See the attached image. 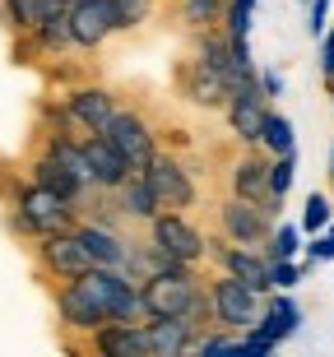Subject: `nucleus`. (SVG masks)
Instances as JSON below:
<instances>
[{
    "mask_svg": "<svg viewBox=\"0 0 334 357\" xmlns=\"http://www.w3.org/2000/svg\"><path fill=\"white\" fill-rule=\"evenodd\" d=\"M209 306H214V325L241 334V330H251L255 320H260L265 292H255L251 283H241L237 274H223V269H218V274L209 278Z\"/></svg>",
    "mask_w": 334,
    "mask_h": 357,
    "instance_id": "nucleus-2",
    "label": "nucleus"
},
{
    "mask_svg": "<svg viewBox=\"0 0 334 357\" xmlns=\"http://www.w3.org/2000/svg\"><path fill=\"white\" fill-rule=\"evenodd\" d=\"M79 149H84V162H89V172H93V190H116V185L135 172L130 162H126V153L112 144L107 135H84Z\"/></svg>",
    "mask_w": 334,
    "mask_h": 357,
    "instance_id": "nucleus-15",
    "label": "nucleus"
},
{
    "mask_svg": "<svg viewBox=\"0 0 334 357\" xmlns=\"http://www.w3.org/2000/svg\"><path fill=\"white\" fill-rule=\"evenodd\" d=\"M307 28H311V38H325V28H330V0H311L307 5Z\"/></svg>",
    "mask_w": 334,
    "mask_h": 357,
    "instance_id": "nucleus-30",
    "label": "nucleus"
},
{
    "mask_svg": "<svg viewBox=\"0 0 334 357\" xmlns=\"http://www.w3.org/2000/svg\"><path fill=\"white\" fill-rule=\"evenodd\" d=\"M56 320L66 330H79V334H93L98 325H107V311L93 302V292L84 288L79 278H66L56 288Z\"/></svg>",
    "mask_w": 334,
    "mask_h": 357,
    "instance_id": "nucleus-13",
    "label": "nucleus"
},
{
    "mask_svg": "<svg viewBox=\"0 0 334 357\" xmlns=\"http://www.w3.org/2000/svg\"><path fill=\"white\" fill-rule=\"evenodd\" d=\"M149 241L162 255H172L176 265H204L209 260V237L190 223L181 209H158L149 218Z\"/></svg>",
    "mask_w": 334,
    "mask_h": 357,
    "instance_id": "nucleus-3",
    "label": "nucleus"
},
{
    "mask_svg": "<svg viewBox=\"0 0 334 357\" xmlns=\"http://www.w3.org/2000/svg\"><path fill=\"white\" fill-rule=\"evenodd\" d=\"M116 204H121V213H126L130 223H149V218L162 209V199L153 195V185L144 181V172H130L116 185Z\"/></svg>",
    "mask_w": 334,
    "mask_h": 357,
    "instance_id": "nucleus-20",
    "label": "nucleus"
},
{
    "mask_svg": "<svg viewBox=\"0 0 334 357\" xmlns=\"http://www.w3.org/2000/svg\"><path fill=\"white\" fill-rule=\"evenodd\" d=\"M330 89H334V84H330Z\"/></svg>",
    "mask_w": 334,
    "mask_h": 357,
    "instance_id": "nucleus-36",
    "label": "nucleus"
},
{
    "mask_svg": "<svg viewBox=\"0 0 334 357\" xmlns=\"http://www.w3.org/2000/svg\"><path fill=\"white\" fill-rule=\"evenodd\" d=\"M223 10L227 0H176V14H181V24L195 33V28H214L223 24Z\"/></svg>",
    "mask_w": 334,
    "mask_h": 357,
    "instance_id": "nucleus-22",
    "label": "nucleus"
},
{
    "mask_svg": "<svg viewBox=\"0 0 334 357\" xmlns=\"http://www.w3.org/2000/svg\"><path fill=\"white\" fill-rule=\"evenodd\" d=\"M265 255L269 260H297V255H302V227L274 223V232H269V241H265Z\"/></svg>",
    "mask_w": 334,
    "mask_h": 357,
    "instance_id": "nucleus-23",
    "label": "nucleus"
},
{
    "mask_svg": "<svg viewBox=\"0 0 334 357\" xmlns=\"http://www.w3.org/2000/svg\"><path fill=\"white\" fill-rule=\"evenodd\" d=\"M75 232H79V241L89 246L93 265H116V269H126V255H130V237H126L121 227L103 223V218H79V223H75Z\"/></svg>",
    "mask_w": 334,
    "mask_h": 357,
    "instance_id": "nucleus-17",
    "label": "nucleus"
},
{
    "mask_svg": "<svg viewBox=\"0 0 334 357\" xmlns=\"http://www.w3.org/2000/svg\"><path fill=\"white\" fill-rule=\"evenodd\" d=\"M255 75H260V89H265V98H269V102H274V98H283V75H279L274 66H265V70L255 66Z\"/></svg>",
    "mask_w": 334,
    "mask_h": 357,
    "instance_id": "nucleus-31",
    "label": "nucleus"
},
{
    "mask_svg": "<svg viewBox=\"0 0 334 357\" xmlns=\"http://www.w3.org/2000/svg\"><path fill=\"white\" fill-rule=\"evenodd\" d=\"M5 223H10V232L38 241L47 232H61V227L79 223V204L47 190V185H38L33 176H19L10 185V199H5Z\"/></svg>",
    "mask_w": 334,
    "mask_h": 357,
    "instance_id": "nucleus-1",
    "label": "nucleus"
},
{
    "mask_svg": "<svg viewBox=\"0 0 334 357\" xmlns=\"http://www.w3.org/2000/svg\"><path fill=\"white\" fill-rule=\"evenodd\" d=\"M325 223H334V204H330V195H321V190H311L307 195V209H302V232H321Z\"/></svg>",
    "mask_w": 334,
    "mask_h": 357,
    "instance_id": "nucleus-28",
    "label": "nucleus"
},
{
    "mask_svg": "<svg viewBox=\"0 0 334 357\" xmlns=\"http://www.w3.org/2000/svg\"><path fill=\"white\" fill-rule=\"evenodd\" d=\"M195 353H200V357H223V353L232 357V353H241V334L237 330H223V325H218V330L209 325V330L195 339Z\"/></svg>",
    "mask_w": 334,
    "mask_h": 357,
    "instance_id": "nucleus-24",
    "label": "nucleus"
},
{
    "mask_svg": "<svg viewBox=\"0 0 334 357\" xmlns=\"http://www.w3.org/2000/svg\"><path fill=\"white\" fill-rule=\"evenodd\" d=\"M330 98H334V89H330Z\"/></svg>",
    "mask_w": 334,
    "mask_h": 357,
    "instance_id": "nucleus-35",
    "label": "nucleus"
},
{
    "mask_svg": "<svg viewBox=\"0 0 334 357\" xmlns=\"http://www.w3.org/2000/svg\"><path fill=\"white\" fill-rule=\"evenodd\" d=\"M255 330L269 334L274 344H288V339L302 330V306L293 302V292H283V288L265 292V311H260V320H255Z\"/></svg>",
    "mask_w": 334,
    "mask_h": 357,
    "instance_id": "nucleus-18",
    "label": "nucleus"
},
{
    "mask_svg": "<svg viewBox=\"0 0 334 357\" xmlns=\"http://www.w3.org/2000/svg\"><path fill=\"white\" fill-rule=\"evenodd\" d=\"M274 223H279V218H269L260 204H251V199H241V195H227L223 204H218V227H223V237L237 241V246H260V251H265Z\"/></svg>",
    "mask_w": 334,
    "mask_h": 357,
    "instance_id": "nucleus-7",
    "label": "nucleus"
},
{
    "mask_svg": "<svg viewBox=\"0 0 334 357\" xmlns=\"http://www.w3.org/2000/svg\"><path fill=\"white\" fill-rule=\"evenodd\" d=\"M66 10H70L66 0H0V28L10 38H19V33H33V28H42L47 19H56Z\"/></svg>",
    "mask_w": 334,
    "mask_h": 357,
    "instance_id": "nucleus-19",
    "label": "nucleus"
},
{
    "mask_svg": "<svg viewBox=\"0 0 334 357\" xmlns=\"http://www.w3.org/2000/svg\"><path fill=\"white\" fill-rule=\"evenodd\" d=\"M172 5H176V0H172Z\"/></svg>",
    "mask_w": 334,
    "mask_h": 357,
    "instance_id": "nucleus-37",
    "label": "nucleus"
},
{
    "mask_svg": "<svg viewBox=\"0 0 334 357\" xmlns=\"http://www.w3.org/2000/svg\"><path fill=\"white\" fill-rule=\"evenodd\" d=\"M116 10V33H135L153 19V0H112Z\"/></svg>",
    "mask_w": 334,
    "mask_h": 357,
    "instance_id": "nucleus-26",
    "label": "nucleus"
},
{
    "mask_svg": "<svg viewBox=\"0 0 334 357\" xmlns=\"http://www.w3.org/2000/svg\"><path fill=\"white\" fill-rule=\"evenodd\" d=\"M172 84H176V93H181L186 102L209 107V112H223V102H227V79L218 75V70L204 66L200 56H186V61H176Z\"/></svg>",
    "mask_w": 334,
    "mask_h": 357,
    "instance_id": "nucleus-10",
    "label": "nucleus"
},
{
    "mask_svg": "<svg viewBox=\"0 0 334 357\" xmlns=\"http://www.w3.org/2000/svg\"><path fill=\"white\" fill-rule=\"evenodd\" d=\"M255 5H260V0H227V10H223V28H227V38H251Z\"/></svg>",
    "mask_w": 334,
    "mask_h": 357,
    "instance_id": "nucleus-27",
    "label": "nucleus"
},
{
    "mask_svg": "<svg viewBox=\"0 0 334 357\" xmlns=\"http://www.w3.org/2000/svg\"><path fill=\"white\" fill-rule=\"evenodd\" d=\"M89 348L98 357H149L144 320H107L89 334Z\"/></svg>",
    "mask_w": 334,
    "mask_h": 357,
    "instance_id": "nucleus-16",
    "label": "nucleus"
},
{
    "mask_svg": "<svg viewBox=\"0 0 334 357\" xmlns=\"http://www.w3.org/2000/svg\"><path fill=\"white\" fill-rule=\"evenodd\" d=\"M330 176H334V149H330Z\"/></svg>",
    "mask_w": 334,
    "mask_h": 357,
    "instance_id": "nucleus-32",
    "label": "nucleus"
},
{
    "mask_svg": "<svg viewBox=\"0 0 334 357\" xmlns=\"http://www.w3.org/2000/svg\"><path fill=\"white\" fill-rule=\"evenodd\" d=\"M38 246V265L56 278V283H66V278H79L84 269H93V255L89 246L79 241L75 227H61V232H47V237L33 241Z\"/></svg>",
    "mask_w": 334,
    "mask_h": 357,
    "instance_id": "nucleus-5",
    "label": "nucleus"
},
{
    "mask_svg": "<svg viewBox=\"0 0 334 357\" xmlns=\"http://www.w3.org/2000/svg\"><path fill=\"white\" fill-rule=\"evenodd\" d=\"M209 260L223 274H237L241 283H251L255 292H274L269 288V255L260 246H237L227 237H209Z\"/></svg>",
    "mask_w": 334,
    "mask_h": 357,
    "instance_id": "nucleus-9",
    "label": "nucleus"
},
{
    "mask_svg": "<svg viewBox=\"0 0 334 357\" xmlns=\"http://www.w3.org/2000/svg\"><path fill=\"white\" fill-rule=\"evenodd\" d=\"M260 149H265L269 158H274V153H288V149H297L293 121L283 116V112H274V107L265 112V126H260Z\"/></svg>",
    "mask_w": 334,
    "mask_h": 357,
    "instance_id": "nucleus-21",
    "label": "nucleus"
},
{
    "mask_svg": "<svg viewBox=\"0 0 334 357\" xmlns=\"http://www.w3.org/2000/svg\"><path fill=\"white\" fill-rule=\"evenodd\" d=\"M144 334H149V357H186L195 353V339L204 330L190 325L186 316H149Z\"/></svg>",
    "mask_w": 334,
    "mask_h": 357,
    "instance_id": "nucleus-14",
    "label": "nucleus"
},
{
    "mask_svg": "<svg viewBox=\"0 0 334 357\" xmlns=\"http://www.w3.org/2000/svg\"><path fill=\"white\" fill-rule=\"evenodd\" d=\"M232 195L260 204L269 218H279V213H283V199L269 190V153L260 144H251L237 162H232Z\"/></svg>",
    "mask_w": 334,
    "mask_h": 357,
    "instance_id": "nucleus-6",
    "label": "nucleus"
},
{
    "mask_svg": "<svg viewBox=\"0 0 334 357\" xmlns=\"http://www.w3.org/2000/svg\"><path fill=\"white\" fill-rule=\"evenodd\" d=\"M139 172H144L149 185H153V195L162 199V209H190V204L200 199V190H195V172H190L176 153H162V149H158Z\"/></svg>",
    "mask_w": 334,
    "mask_h": 357,
    "instance_id": "nucleus-4",
    "label": "nucleus"
},
{
    "mask_svg": "<svg viewBox=\"0 0 334 357\" xmlns=\"http://www.w3.org/2000/svg\"><path fill=\"white\" fill-rule=\"evenodd\" d=\"M61 102H66L70 121H75L84 135H103L112 126V116L121 112V98L112 89H103V84H75Z\"/></svg>",
    "mask_w": 334,
    "mask_h": 357,
    "instance_id": "nucleus-8",
    "label": "nucleus"
},
{
    "mask_svg": "<svg viewBox=\"0 0 334 357\" xmlns=\"http://www.w3.org/2000/svg\"><path fill=\"white\" fill-rule=\"evenodd\" d=\"M66 5H75V0H66Z\"/></svg>",
    "mask_w": 334,
    "mask_h": 357,
    "instance_id": "nucleus-34",
    "label": "nucleus"
},
{
    "mask_svg": "<svg viewBox=\"0 0 334 357\" xmlns=\"http://www.w3.org/2000/svg\"><path fill=\"white\" fill-rule=\"evenodd\" d=\"M107 38H116L112 0H75L70 5V42H75V52H98Z\"/></svg>",
    "mask_w": 334,
    "mask_h": 357,
    "instance_id": "nucleus-11",
    "label": "nucleus"
},
{
    "mask_svg": "<svg viewBox=\"0 0 334 357\" xmlns=\"http://www.w3.org/2000/svg\"><path fill=\"white\" fill-rule=\"evenodd\" d=\"M302 251H307L311 260H334V223H325L321 232H311Z\"/></svg>",
    "mask_w": 334,
    "mask_h": 357,
    "instance_id": "nucleus-29",
    "label": "nucleus"
},
{
    "mask_svg": "<svg viewBox=\"0 0 334 357\" xmlns=\"http://www.w3.org/2000/svg\"><path fill=\"white\" fill-rule=\"evenodd\" d=\"M103 135H107L112 144H116L121 153H126V162H130L135 172H139V167H144V162L153 158V153H158V135H153V126H149V121L139 116V112H130V107H121V112L112 116V126H107Z\"/></svg>",
    "mask_w": 334,
    "mask_h": 357,
    "instance_id": "nucleus-12",
    "label": "nucleus"
},
{
    "mask_svg": "<svg viewBox=\"0 0 334 357\" xmlns=\"http://www.w3.org/2000/svg\"><path fill=\"white\" fill-rule=\"evenodd\" d=\"M297 5H311V0H297Z\"/></svg>",
    "mask_w": 334,
    "mask_h": 357,
    "instance_id": "nucleus-33",
    "label": "nucleus"
},
{
    "mask_svg": "<svg viewBox=\"0 0 334 357\" xmlns=\"http://www.w3.org/2000/svg\"><path fill=\"white\" fill-rule=\"evenodd\" d=\"M330 181H334V176H330Z\"/></svg>",
    "mask_w": 334,
    "mask_h": 357,
    "instance_id": "nucleus-38",
    "label": "nucleus"
},
{
    "mask_svg": "<svg viewBox=\"0 0 334 357\" xmlns=\"http://www.w3.org/2000/svg\"><path fill=\"white\" fill-rule=\"evenodd\" d=\"M293 181H297V149H288V153H274V158H269V190H274L279 199H288Z\"/></svg>",
    "mask_w": 334,
    "mask_h": 357,
    "instance_id": "nucleus-25",
    "label": "nucleus"
}]
</instances>
